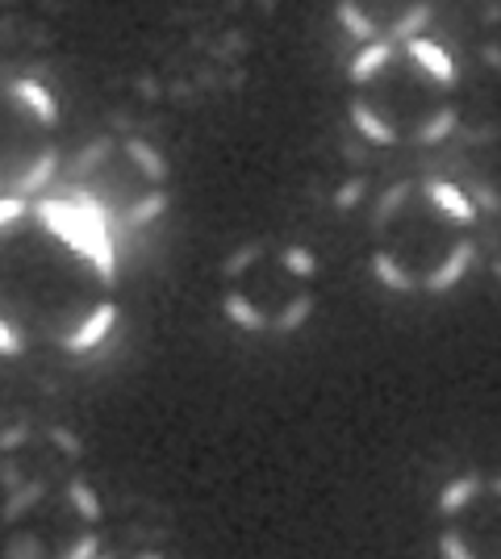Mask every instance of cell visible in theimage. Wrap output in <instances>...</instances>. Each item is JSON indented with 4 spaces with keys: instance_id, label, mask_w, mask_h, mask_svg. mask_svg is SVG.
<instances>
[{
    "instance_id": "30bf717a",
    "label": "cell",
    "mask_w": 501,
    "mask_h": 559,
    "mask_svg": "<svg viewBox=\"0 0 501 559\" xmlns=\"http://www.w3.org/2000/svg\"><path fill=\"white\" fill-rule=\"evenodd\" d=\"M434 0H334V17L359 47L406 43L427 34Z\"/></svg>"
},
{
    "instance_id": "ba28073f",
    "label": "cell",
    "mask_w": 501,
    "mask_h": 559,
    "mask_svg": "<svg viewBox=\"0 0 501 559\" xmlns=\"http://www.w3.org/2000/svg\"><path fill=\"white\" fill-rule=\"evenodd\" d=\"M439 559H501V472H460L434 497Z\"/></svg>"
},
{
    "instance_id": "6da1fadb",
    "label": "cell",
    "mask_w": 501,
    "mask_h": 559,
    "mask_svg": "<svg viewBox=\"0 0 501 559\" xmlns=\"http://www.w3.org/2000/svg\"><path fill=\"white\" fill-rule=\"evenodd\" d=\"M114 230L72 197H0V355H93L118 326Z\"/></svg>"
},
{
    "instance_id": "8992f818",
    "label": "cell",
    "mask_w": 501,
    "mask_h": 559,
    "mask_svg": "<svg viewBox=\"0 0 501 559\" xmlns=\"http://www.w3.org/2000/svg\"><path fill=\"white\" fill-rule=\"evenodd\" d=\"M68 197L109 230H146L171 205V164L139 134H100L72 159Z\"/></svg>"
},
{
    "instance_id": "7a4b0ae2",
    "label": "cell",
    "mask_w": 501,
    "mask_h": 559,
    "mask_svg": "<svg viewBox=\"0 0 501 559\" xmlns=\"http://www.w3.org/2000/svg\"><path fill=\"white\" fill-rule=\"evenodd\" d=\"M480 259V210L452 176H414L384 192L368 222V267L384 288L439 297Z\"/></svg>"
},
{
    "instance_id": "3957f363",
    "label": "cell",
    "mask_w": 501,
    "mask_h": 559,
    "mask_svg": "<svg viewBox=\"0 0 501 559\" xmlns=\"http://www.w3.org/2000/svg\"><path fill=\"white\" fill-rule=\"evenodd\" d=\"M464 71L430 34L359 47L347 68L351 126L377 146H439L460 130Z\"/></svg>"
},
{
    "instance_id": "9c48e42d",
    "label": "cell",
    "mask_w": 501,
    "mask_h": 559,
    "mask_svg": "<svg viewBox=\"0 0 501 559\" xmlns=\"http://www.w3.org/2000/svg\"><path fill=\"white\" fill-rule=\"evenodd\" d=\"M88 467L80 435L59 421H17L0 435V485Z\"/></svg>"
},
{
    "instance_id": "5bb4252c",
    "label": "cell",
    "mask_w": 501,
    "mask_h": 559,
    "mask_svg": "<svg viewBox=\"0 0 501 559\" xmlns=\"http://www.w3.org/2000/svg\"><path fill=\"white\" fill-rule=\"evenodd\" d=\"M96 559H171L155 547H121V551H100Z\"/></svg>"
},
{
    "instance_id": "4fadbf2b",
    "label": "cell",
    "mask_w": 501,
    "mask_h": 559,
    "mask_svg": "<svg viewBox=\"0 0 501 559\" xmlns=\"http://www.w3.org/2000/svg\"><path fill=\"white\" fill-rule=\"evenodd\" d=\"M480 259L489 263L493 276H501V217L480 213Z\"/></svg>"
},
{
    "instance_id": "5b68a950",
    "label": "cell",
    "mask_w": 501,
    "mask_h": 559,
    "mask_svg": "<svg viewBox=\"0 0 501 559\" xmlns=\"http://www.w3.org/2000/svg\"><path fill=\"white\" fill-rule=\"evenodd\" d=\"M105 551V501L88 467L0 485V556L96 559Z\"/></svg>"
},
{
    "instance_id": "277c9868",
    "label": "cell",
    "mask_w": 501,
    "mask_h": 559,
    "mask_svg": "<svg viewBox=\"0 0 501 559\" xmlns=\"http://www.w3.org/2000/svg\"><path fill=\"white\" fill-rule=\"evenodd\" d=\"M322 297V263L288 238L239 242L217 267V305L230 326L255 338H285L313 318Z\"/></svg>"
},
{
    "instance_id": "8fae6325",
    "label": "cell",
    "mask_w": 501,
    "mask_h": 559,
    "mask_svg": "<svg viewBox=\"0 0 501 559\" xmlns=\"http://www.w3.org/2000/svg\"><path fill=\"white\" fill-rule=\"evenodd\" d=\"M455 185L485 217H501V121L468 130L455 151Z\"/></svg>"
},
{
    "instance_id": "7c38bea8",
    "label": "cell",
    "mask_w": 501,
    "mask_h": 559,
    "mask_svg": "<svg viewBox=\"0 0 501 559\" xmlns=\"http://www.w3.org/2000/svg\"><path fill=\"white\" fill-rule=\"evenodd\" d=\"M477 47H480V59H485L493 71H501V0H498V4H489V9L480 13Z\"/></svg>"
},
{
    "instance_id": "52a82bcc",
    "label": "cell",
    "mask_w": 501,
    "mask_h": 559,
    "mask_svg": "<svg viewBox=\"0 0 501 559\" xmlns=\"http://www.w3.org/2000/svg\"><path fill=\"white\" fill-rule=\"evenodd\" d=\"M63 109L43 80L0 75V197H38L59 171Z\"/></svg>"
}]
</instances>
